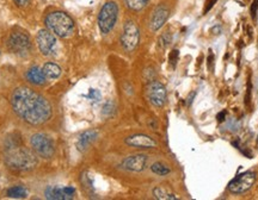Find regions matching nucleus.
<instances>
[{
  "label": "nucleus",
  "mask_w": 258,
  "mask_h": 200,
  "mask_svg": "<svg viewBox=\"0 0 258 200\" xmlns=\"http://www.w3.org/2000/svg\"><path fill=\"white\" fill-rule=\"evenodd\" d=\"M10 102L15 114L32 127L43 125L53 116L49 100L29 87H17L12 92Z\"/></svg>",
  "instance_id": "nucleus-1"
},
{
  "label": "nucleus",
  "mask_w": 258,
  "mask_h": 200,
  "mask_svg": "<svg viewBox=\"0 0 258 200\" xmlns=\"http://www.w3.org/2000/svg\"><path fill=\"white\" fill-rule=\"evenodd\" d=\"M4 161L10 169L18 170V172L31 170L38 164L37 154L34 150L27 149L22 146L8 148Z\"/></svg>",
  "instance_id": "nucleus-2"
},
{
  "label": "nucleus",
  "mask_w": 258,
  "mask_h": 200,
  "mask_svg": "<svg viewBox=\"0 0 258 200\" xmlns=\"http://www.w3.org/2000/svg\"><path fill=\"white\" fill-rule=\"evenodd\" d=\"M44 24L48 30L60 38L70 37L76 28L73 19L62 11H53L48 14L44 18Z\"/></svg>",
  "instance_id": "nucleus-3"
},
{
  "label": "nucleus",
  "mask_w": 258,
  "mask_h": 200,
  "mask_svg": "<svg viewBox=\"0 0 258 200\" xmlns=\"http://www.w3.org/2000/svg\"><path fill=\"white\" fill-rule=\"evenodd\" d=\"M118 18V5L115 2H108L103 5L98 15V27L103 35H108L115 28Z\"/></svg>",
  "instance_id": "nucleus-4"
},
{
  "label": "nucleus",
  "mask_w": 258,
  "mask_h": 200,
  "mask_svg": "<svg viewBox=\"0 0 258 200\" xmlns=\"http://www.w3.org/2000/svg\"><path fill=\"white\" fill-rule=\"evenodd\" d=\"M30 146L31 149L37 154V156L42 159H51L55 154V146H54L51 138L42 132L32 135L30 138Z\"/></svg>",
  "instance_id": "nucleus-5"
},
{
  "label": "nucleus",
  "mask_w": 258,
  "mask_h": 200,
  "mask_svg": "<svg viewBox=\"0 0 258 200\" xmlns=\"http://www.w3.org/2000/svg\"><path fill=\"white\" fill-rule=\"evenodd\" d=\"M139 41H140V30L137 23L133 21H127L123 25V31H122L120 40L122 48L131 53L139 46Z\"/></svg>",
  "instance_id": "nucleus-6"
},
{
  "label": "nucleus",
  "mask_w": 258,
  "mask_h": 200,
  "mask_svg": "<svg viewBox=\"0 0 258 200\" xmlns=\"http://www.w3.org/2000/svg\"><path fill=\"white\" fill-rule=\"evenodd\" d=\"M9 49L15 54H27L31 50V41L23 31H14L8 40Z\"/></svg>",
  "instance_id": "nucleus-7"
},
{
  "label": "nucleus",
  "mask_w": 258,
  "mask_h": 200,
  "mask_svg": "<svg viewBox=\"0 0 258 200\" xmlns=\"http://www.w3.org/2000/svg\"><path fill=\"white\" fill-rule=\"evenodd\" d=\"M254 182H256V173L247 170V172L235 176L228 185V189L233 194H241V193L249 191Z\"/></svg>",
  "instance_id": "nucleus-8"
},
{
  "label": "nucleus",
  "mask_w": 258,
  "mask_h": 200,
  "mask_svg": "<svg viewBox=\"0 0 258 200\" xmlns=\"http://www.w3.org/2000/svg\"><path fill=\"white\" fill-rule=\"evenodd\" d=\"M37 46L38 49L44 56H49L55 51L56 48V36L53 32L48 30V29H41L38 31L37 37Z\"/></svg>",
  "instance_id": "nucleus-9"
},
{
  "label": "nucleus",
  "mask_w": 258,
  "mask_h": 200,
  "mask_svg": "<svg viewBox=\"0 0 258 200\" xmlns=\"http://www.w3.org/2000/svg\"><path fill=\"white\" fill-rule=\"evenodd\" d=\"M147 98L150 100V103L153 106H157V108H161V106L165 105L167 93L166 88L164 87L163 83L159 81H152L147 85L146 88Z\"/></svg>",
  "instance_id": "nucleus-10"
},
{
  "label": "nucleus",
  "mask_w": 258,
  "mask_h": 200,
  "mask_svg": "<svg viewBox=\"0 0 258 200\" xmlns=\"http://www.w3.org/2000/svg\"><path fill=\"white\" fill-rule=\"evenodd\" d=\"M74 195H76V188L72 186H48L44 189V196L50 200H70L73 199Z\"/></svg>",
  "instance_id": "nucleus-11"
},
{
  "label": "nucleus",
  "mask_w": 258,
  "mask_h": 200,
  "mask_svg": "<svg viewBox=\"0 0 258 200\" xmlns=\"http://www.w3.org/2000/svg\"><path fill=\"white\" fill-rule=\"evenodd\" d=\"M147 161L148 157L144 154L132 155V156L125 157V159L122 161L121 167L125 170H129V172H143V170L146 168Z\"/></svg>",
  "instance_id": "nucleus-12"
},
{
  "label": "nucleus",
  "mask_w": 258,
  "mask_h": 200,
  "mask_svg": "<svg viewBox=\"0 0 258 200\" xmlns=\"http://www.w3.org/2000/svg\"><path fill=\"white\" fill-rule=\"evenodd\" d=\"M125 144L129 147L138 148V149H152L157 147V142L152 137L144 134H137L125 138Z\"/></svg>",
  "instance_id": "nucleus-13"
},
{
  "label": "nucleus",
  "mask_w": 258,
  "mask_h": 200,
  "mask_svg": "<svg viewBox=\"0 0 258 200\" xmlns=\"http://www.w3.org/2000/svg\"><path fill=\"white\" fill-rule=\"evenodd\" d=\"M170 10L165 5H158L156 10L153 11L152 17L150 21V28L152 31H158L159 29L163 28V25L166 23L169 19Z\"/></svg>",
  "instance_id": "nucleus-14"
},
{
  "label": "nucleus",
  "mask_w": 258,
  "mask_h": 200,
  "mask_svg": "<svg viewBox=\"0 0 258 200\" xmlns=\"http://www.w3.org/2000/svg\"><path fill=\"white\" fill-rule=\"evenodd\" d=\"M98 137V132L96 130H88L84 131L82 135H80L78 138V143H77V147L80 151H85L88 148L91 146Z\"/></svg>",
  "instance_id": "nucleus-15"
},
{
  "label": "nucleus",
  "mask_w": 258,
  "mask_h": 200,
  "mask_svg": "<svg viewBox=\"0 0 258 200\" xmlns=\"http://www.w3.org/2000/svg\"><path fill=\"white\" fill-rule=\"evenodd\" d=\"M27 79L29 80V82L34 83V85L42 86L46 83L47 77L44 75L43 70L38 68V67H31L27 72Z\"/></svg>",
  "instance_id": "nucleus-16"
},
{
  "label": "nucleus",
  "mask_w": 258,
  "mask_h": 200,
  "mask_svg": "<svg viewBox=\"0 0 258 200\" xmlns=\"http://www.w3.org/2000/svg\"><path fill=\"white\" fill-rule=\"evenodd\" d=\"M42 70H43L47 79H56V77H59L61 75V68L54 62H47L43 66Z\"/></svg>",
  "instance_id": "nucleus-17"
},
{
  "label": "nucleus",
  "mask_w": 258,
  "mask_h": 200,
  "mask_svg": "<svg viewBox=\"0 0 258 200\" xmlns=\"http://www.w3.org/2000/svg\"><path fill=\"white\" fill-rule=\"evenodd\" d=\"M6 194H8V196H10V198H17V199L27 198L28 189L23 186H12L8 189Z\"/></svg>",
  "instance_id": "nucleus-18"
},
{
  "label": "nucleus",
  "mask_w": 258,
  "mask_h": 200,
  "mask_svg": "<svg viewBox=\"0 0 258 200\" xmlns=\"http://www.w3.org/2000/svg\"><path fill=\"white\" fill-rule=\"evenodd\" d=\"M153 195L156 196L157 199H160V200H167V199H177V196L173 194L172 192H170L169 189L165 188V187L163 186H158L156 188L153 189Z\"/></svg>",
  "instance_id": "nucleus-19"
},
{
  "label": "nucleus",
  "mask_w": 258,
  "mask_h": 200,
  "mask_svg": "<svg viewBox=\"0 0 258 200\" xmlns=\"http://www.w3.org/2000/svg\"><path fill=\"white\" fill-rule=\"evenodd\" d=\"M150 3V0H125V4H127V8L132 11H141L144 10Z\"/></svg>",
  "instance_id": "nucleus-20"
},
{
  "label": "nucleus",
  "mask_w": 258,
  "mask_h": 200,
  "mask_svg": "<svg viewBox=\"0 0 258 200\" xmlns=\"http://www.w3.org/2000/svg\"><path fill=\"white\" fill-rule=\"evenodd\" d=\"M151 170H152L154 174H157V175H160V176H165V175H167V174H170V172H171L169 167L161 162L153 163L152 166H151Z\"/></svg>",
  "instance_id": "nucleus-21"
},
{
  "label": "nucleus",
  "mask_w": 258,
  "mask_h": 200,
  "mask_svg": "<svg viewBox=\"0 0 258 200\" xmlns=\"http://www.w3.org/2000/svg\"><path fill=\"white\" fill-rule=\"evenodd\" d=\"M114 111H115V105L112 102H108L104 106H103V114L106 116L112 115L114 114Z\"/></svg>",
  "instance_id": "nucleus-22"
},
{
  "label": "nucleus",
  "mask_w": 258,
  "mask_h": 200,
  "mask_svg": "<svg viewBox=\"0 0 258 200\" xmlns=\"http://www.w3.org/2000/svg\"><path fill=\"white\" fill-rule=\"evenodd\" d=\"M86 96H88L90 100H92V102H99V100H101V98H102L101 92L97 91V89H90L89 94Z\"/></svg>",
  "instance_id": "nucleus-23"
},
{
  "label": "nucleus",
  "mask_w": 258,
  "mask_h": 200,
  "mask_svg": "<svg viewBox=\"0 0 258 200\" xmlns=\"http://www.w3.org/2000/svg\"><path fill=\"white\" fill-rule=\"evenodd\" d=\"M171 38H172V37H171V35L169 34V32H166V34H164L163 36L160 37V40H159L160 46L164 47V48L169 46V44L171 43Z\"/></svg>",
  "instance_id": "nucleus-24"
},
{
  "label": "nucleus",
  "mask_w": 258,
  "mask_h": 200,
  "mask_svg": "<svg viewBox=\"0 0 258 200\" xmlns=\"http://www.w3.org/2000/svg\"><path fill=\"white\" fill-rule=\"evenodd\" d=\"M178 57H179V51L178 50H172L170 53V56H169V60H170V63L172 64L173 67L177 64V61H178Z\"/></svg>",
  "instance_id": "nucleus-25"
},
{
  "label": "nucleus",
  "mask_w": 258,
  "mask_h": 200,
  "mask_svg": "<svg viewBox=\"0 0 258 200\" xmlns=\"http://www.w3.org/2000/svg\"><path fill=\"white\" fill-rule=\"evenodd\" d=\"M251 17H252L253 21H256L257 19V12H258V0H253L252 2V5H251Z\"/></svg>",
  "instance_id": "nucleus-26"
},
{
  "label": "nucleus",
  "mask_w": 258,
  "mask_h": 200,
  "mask_svg": "<svg viewBox=\"0 0 258 200\" xmlns=\"http://www.w3.org/2000/svg\"><path fill=\"white\" fill-rule=\"evenodd\" d=\"M218 0H207L206 2V6H205V10H203V15H207L209 11H211L213 6L215 5V3H217Z\"/></svg>",
  "instance_id": "nucleus-27"
},
{
  "label": "nucleus",
  "mask_w": 258,
  "mask_h": 200,
  "mask_svg": "<svg viewBox=\"0 0 258 200\" xmlns=\"http://www.w3.org/2000/svg\"><path fill=\"white\" fill-rule=\"evenodd\" d=\"M14 3L19 8H24V6H27L29 4V0H14Z\"/></svg>",
  "instance_id": "nucleus-28"
},
{
  "label": "nucleus",
  "mask_w": 258,
  "mask_h": 200,
  "mask_svg": "<svg viewBox=\"0 0 258 200\" xmlns=\"http://www.w3.org/2000/svg\"><path fill=\"white\" fill-rule=\"evenodd\" d=\"M213 34L214 35H219V34H221V27L220 25H215L214 28H212V30H211Z\"/></svg>",
  "instance_id": "nucleus-29"
},
{
  "label": "nucleus",
  "mask_w": 258,
  "mask_h": 200,
  "mask_svg": "<svg viewBox=\"0 0 258 200\" xmlns=\"http://www.w3.org/2000/svg\"><path fill=\"white\" fill-rule=\"evenodd\" d=\"M225 116H226V111H222L218 115V121L219 122H224L225 121Z\"/></svg>",
  "instance_id": "nucleus-30"
}]
</instances>
